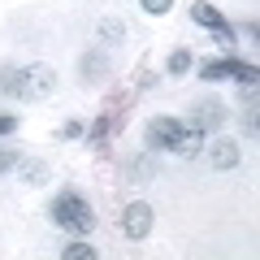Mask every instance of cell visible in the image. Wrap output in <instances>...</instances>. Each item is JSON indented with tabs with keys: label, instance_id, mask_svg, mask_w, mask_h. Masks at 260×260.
<instances>
[{
	"label": "cell",
	"instance_id": "cell-13",
	"mask_svg": "<svg viewBox=\"0 0 260 260\" xmlns=\"http://www.w3.org/2000/svg\"><path fill=\"white\" fill-rule=\"evenodd\" d=\"M104 74H109V61H104L100 52H87V56H83V83H87V87H100Z\"/></svg>",
	"mask_w": 260,
	"mask_h": 260
},
{
	"label": "cell",
	"instance_id": "cell-14",
	"mask_svg": "<svg viewBox=\"0 0 260 260\" xmlns=\"http://www.w3.org/2000/svg\"><path fill=\"white\" fill-rule=\"evenodd\" d=\"M191 65H195L191 48H174V52L165 56V70H169V78H182V74H191Z\"/></svg>",
	"mask_w": 260,
	"mask_h": 260
},
{
	"label": "cell",
	"instance_id": "cell-20",
	"mask_svg": "<svg viewBox=\"0 0 260 260\" xmlns=\"http://www.w3.org/2000/svg\"><path fill=\"white\" fill-rule=\"evenodd\" d=\"M13 165H18V152H9V148H0V174H9Z\"/></svg>",
	"mask_w": 260,
	"mask_h": 260
},
{
	"label": "cell",
	"instance_id": "cell-1",
	"mask_svg": "<svg viewBox=\"0 0 260 260\" xmlns=\"http://www.w3.org/2000/svg\"><path fill=\"white\" fill-rule=\"evenodd\" d=\"M48 217H52V225H61L65 234H91V230H95V208H91V200H87L83 191H74V186H65V191L52 195Z\"/></svg>",
	"mask_w": 260,
	"mask_h": 260
},
{
	"label": "cell",
	"instance_id": "cell-19",
	"mask_svg": "<svg viewBox=\"0 0 260 260\" xmlns=\"http://www.w3.org/2000/svg\"><path fill=\"white\" fill-rule=\"evenodd\" d=\"M139 5H143L148 13H156V18H160V13H169V9H174V0H139Z\"/></svg>",
	"mask_w": 260,
	"mask_h": 260
},
{
	"label": "cell",
	"instance_id": "cell-16",
	"mask_svg": "<svg viewBox=\"0 0 260 260\" xmlns=\"http://www.w3.org/2000/svg\"><path fill=\"white\" fill-rule=\"evenodd\" d=\"M0 95H18V65H0Z\"/></svg>",
	"mask_w": 260,
	"mask_h": 260
},
{
	"label": "cell",
	"instance_id": "cell-2",
	"mask_svg": "<svg viewBox=\"0 0 260 260\" xmlns=\"http://www.w3.org/2000/svg\"><path fill=\"white\" fill-rule=\"evenodd\" d=\"M195 74L204 78V83H239V87H256L260 74L251 61H239V56H217V61H200L191 65Z\"/></svg>",
	"mask_w": 260,
	"mask_h": 260
},
{
	"label": "cell",
	"instance_id": "cell-3",
	"mask_svg": "<svg viewBox=\"0 0 260 260\" xmlns=\"http://www.w3.org/2000/svg\"><path fill=\"white\" fill-rule=\"evenodd\" d=\"M191 22H195V26H204V30H213V39L221 44V52H225V56H234V44H239V35H234V26L213 9V5H208V0H195V5H191Z\"/></svg>",
	"mask_w": 260,
	"mask_h": 260
},
{
	"label": "cell",
	"instance_id": "cell-10",
	"mask_svg": "<svg viewBox=\"0 0 260 260\" xmlns=\"http://www.w3.org/2000/svg\"><path fill=\"white\" fill-rule=\"evenodd\" d=\"M204 139H208V135H200V130L182 126V135H178V143H174V156H182V160H195L200 152H204Z\"/></svg>",
	"mask_w": 260,
	"mask_h": 260
},
{
	"label": "cell",
	"instance_id": "cell-9",
	"mask_svg": "<svg viewBox=\"0 0 260 260\" xmlns=\"http://www.w3.org/2000/svg\"><path fill=\"white\" fill-rule=\"evenodd\" d=\"M152 174H156L152 156H130L126 165H121V182H126V186H143V182H152Z\"/></svg>",
	"mask_w": 260,
	"mask_h": 260
},
{
	"label": "cell",
	"instance_id": "cell-21",
	"mask_svg": "<svg viewBox=\"0 0 260 260\" xmlns=\"http://www.w3.org/2000/svg\"><path fill=\"white\" fill-rule=\"evenodd\" d=\"M13 130H18V117L13 113H0V135H13Z\"/></svg>",
	"mask_w": 260,
	"mask_h": 260
},
{
	"label": "cell",
	"instance_id": "cell-4",
	"mask_svg": "<svg viewBox=\"0 0 260 260\" xmlns=\"http://www.w3.org/2000/svg\"><path fill=\"white\" fill-rule=\"evenodd\" d=\"M52 91H56L52 65H26V70H18V100H44Z\"/></svg>",
	"mask_w": 260,
	"mask_h": 260
},
{
	"label": "cell",
	"instance_id": "cell-17",
	"mask_svg": "<svg viewBox=\"0 0 260 260\" xmlns=\"http://www.w3.org/2000/svg\"><path fill=\"white\" fill-rule=\"evenodd\" d=\"M83 121H78V117H70V121H61V126H56V139H65V143H70V139H83Z\"/></svg>",
	"mask_w": 260,
	"mask_h": 260
},
{
	"label": "cell",
	"instance_id": "cell-11",
	"mask_svg": "<svg viewBox=\"0 0 260 260\" xmlns=\"http://www.w3.org/2000/svg\"><path fill=\"white\" fill-rule=\"evenodd\" d=\"M18 169H22V182H30V186H44L48 178V160H39V156H18Z\"/></svg>",
	"mask_w": 260,
	"mask_h": 260
},
{
	"label": "cell",
	"instance_id": "cell-12",
	"mask_svg": "<svg viewBox=\"0 0 260 260\" xmlns=\"http://www.w3.org/2000/svg\"><path fill=\"white\" fill-rule=\"evenodd\" d=\"M109 135H113V121H109V113H100V117L91 121V130H87V143H91V152H109Z\"/></svg>",
	"mask_w": 260,
	"mask_h": 260
},
{
	"label": "cell",
	"instance_id": "cell-18",
	"mask_svg": "<svg viewBox=\"0 0 260 260\" xmlns=\"http://www.w3.org/2000/svg\"><path fill=\"white\" fill-rule=\"evenodd\" d=\"M100 39H109V44H121V22H100Z\"/></svg>",
	"mask_w": 260,
	"mask_h": 260
},
{
	"label": "cell",
	"instance_id": "cell-6",
	"mask_svg": "<svg viewBox=\"0 0 260 260\" xmlns=\"http://www.w3.org/2000/svg\"><path fill=\"white\" fill-rule=\"evenodd\" d=\"M152 204H143V200H130L126 208H121V234H126L130 243H143L152 234Z\"/></svg>",
	"mask_w": 260,
	"mask_h": 260
},
{
	"label": "cell",
	"instance_id": "cell-8",
	"mask_svg": "<svg viewBox=\"0 0 260 260\" xmlns=\"http://www.w3.org/2000/svg\"><path fill=\"white\" fill-rule=\"evenodd\" d=\"M239 160H243V148H239L234 139H217L213 148H208V165H213V169H221V174L239 169Z\"/></svg>",
	"mask_w": 260,
	"mask_h": 260
},
{
	"label": "cell",
	"instance_id": "cell-7",
	"mask_svg": "<svg viewBox=\"0 0 260 260\" xmlns=\"http://www.w3.org/2000/svg\"><path fill=\"white\" fill-rule=\"evenodd\" d=\"M225 121V109L217 100H208V104H195L191 113L182 117V126H191V130H200V135H208V130H217Z\"/></svg>",
	"mask_w": 260,
	"mask_h": 260
},
{
	"label": "cell",
	"instance_id": "cell-5",
	"mask_svg": "<svg viewBox=\"0 0 260 260\" xmlns=\"http://www.w3.org/2000/svg\"><path fill=\"white\" fill-rule=\"evenodd\" d=\"M178 135H182V117H169V113H156V117L143 126V139H148L152 152H174Z\"/></svg>",
	"mask_w": 260,
	"mask_h": 260
},
{
	"label": "cell",
	"instance_id": "cell-15",
	"mask_svg": "<svg viewBox=\"0 0 260 260\" xmlns=\"http://www.w3.org/2000/svg\"><path fill=\"white\" fill-rule=\"evenodd\" d=\"M100 251L91 247V243H83V234H74V243H65L61 247V260H95Z\"/></svg>",
	"mask_w": 260,
	"mask_h": 260
}]
</instances>
